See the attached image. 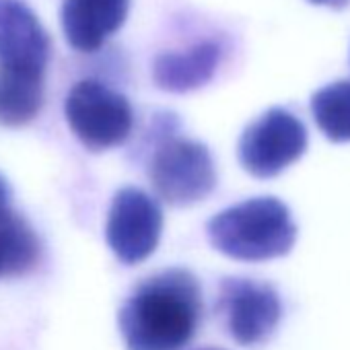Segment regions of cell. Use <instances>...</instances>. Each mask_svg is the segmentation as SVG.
Instances as JSON below:
<instances>
[{
  "mask_svg": "<svg viewBox=\"0 0 350 350\" xmlns=\"http://www.w3.org/2000/svg\"><path fill=\"white\" fill-rule=\"evenodd\" d=\"M200 319V284L184 268H169L142 280L118 315L128 350H180L192 342Z\"/></svg>",
  "mask_w": 350,
  "mask_h": 350,
  "instance_id": "cell-1",
  "label": "cell"
},
{
  "mask_svg": "<svg viewBox=\"0 0 350 350\" xmlns=\"http://www.w3.org/2000/svg\"><path fill=\"white\" fill-rule=\"evenodd\" d=\"M208 239L221 254L264 262L288 254L297 239V227L288 208L278 198H252L211 219Z\"/></svg>",
  "mask_w": 350,
  "mask_h": 350,
  "instance_id": "cell-2",
  "label": "cell"
},
{
  "mask_svg": "<svg viewBox=\"0 0 350 350\" xmlns=\"http://www.w3.org/2000/svg\"><path fill=\"white\" fill-rule=\"evenodd\" d=\"M148 178L157 196L173 206L196 204L217 188V169L211 150L196 140L173 134L157 140Z\"/></svg>",
  "mask_w": 350,
  "mask_h": 350,
  "instance_id": "cell-3",
  "label": "cell"
},
{
  "mask_svg": "<svg viewBox=\"0 0 350 350\" xmlns=\"http://www.w3.org/2000/svg\"><path fill=\"white\" fill-rule=\"evenodd\" d=\"M64 113L75 136L93 152L126 142L134 126L130 101L101 81H79L64 103Z\"/></svg>",
  "mask_w": 350,
  "mask_h": 350,
  "instance_id": "cell-4",
  "label": "cell"
},
{
  "mask_svg": "<svg viewBox=\"0 0 350 350\" xmlns=\"http://www.w3.org/2000/svg\"><path fill=\"white\" fill-rule=\"evenodd\" d=\"M307 148L303 122L286 109L274 107L252 122L239 140V161L254 178H274Z\"/></svg>",
  "mask_w": 350,
  "mask_h": 350,
  "instance_id": "cell-5",
  "label": "cell"
},
{
  "mask_svg": "<svg viewBox=\"0 0 350 350\" xmlns=\"http://www.w3.org/2000/svg\"><path fill=\"white\" fill-rule=\"evenodd\" d=\"M215 309L223 327L241 346H256L270 338L282 317L276 288L254 278H225Z\"/></svg>",
  "mask_w": 350,
  "mask_h": 350,
  "instance_id": "cell-6",
  "label": "cell"
},
{
  "mask_svg": "<svg viewBox=\"0 0 350 350\" xmlns=\"http://www.w3.org/2000/svg\"><path fill=\"white\" fill-rule=\"evenodd\" d=\"M163 213L154 198L138 188L120 190L109 206L105 237L122 264L144 262L159 245Z\"/></svg>",
  "mask_w": 350,
  "mask_h": 350,
  "instance_id": "cell-7",
  "label": "cell"
},
{
  "mask_svg": "<svg viewBox=\"0 0 350 350\" xmlns=\"http://www.w3.org/2000/svg\"><path fill=\"white\" fill-rule=\"evenodd\" d=\"M52 44L33 11L21 0H0V64L46 70Z\"/></svg>",
  "mask_w": 350,
  "mask_h": 350,
  "instance_id": "cell-8",
  "label": "cell"
},
{
  "mask_svg": "<svg viewBox=\"0 0 350 350\" xmlns=\"http://www.w3.org/2000/svg\"><path fill=\"white\" fill-rule=\"evenodd\" d=\"M130 0H64L62 31L83 54L97 52L126 21Z\"/></svg>",
  "mask_w": 350,
  "mask_h": 350,
  "instance_id": "cell-9",
  "label": "cell"
},
{
  "mask_svg": "<svg viewBox=\"0 0 350 350\" xmlns=\"http://www.w3.org/2000/svg\"><path fill=\"white\" fill-rule=\"evenodd\" d=\"M221 58L223 50L215 42L196 44L186 52H167L154 58L152 79L163 91H194L215 77Z\"/></svg>",
  "mask_w": 350,
  "mask_h": 350,
  "instance_id": "cell-10",
  "label": "cell"
},
{
  "mask_svg": "<svg viewBox=\"0 0 350 350\" xmlns=\"http://www.w3.org/2000/svg\"><path fill=\"white\" fill-rule=\"evenodd\" d=\"M44 72L27 66L0 64V124H29L44 105Z\"/></svg>",
  "mask_w": 350,
  "mask_h": 350,
  "instance_id": "cell-11",
  "label": "cell"
},
{
  "mask_svg": "<svg viewBox=\"0 0 350 350\" xmlns=\"http://www.w3.org/2000/svg\"><path fill=\"white\" fill-rule=\"evenodd\" d=\"M40 260L42 241L33 227L15 211H0V280L29 274Z\"/></svg>",
  "mask_w": 350,
  "mask_h": 350,
  "instance_id": "cell-12",
  "label": "cell"
},
{
  "mask_svg": "<svg viewBox=\"0 0 350 350\" xmlns=\"http://www.w3.org/2000/svg\"><path fill=\"white\" fill-rule=\"evenodd\" d=\"M311 111L319 130L334 142L350 140V81H338L319 89L311 99Z\"/></svg>",
  "mask_w": 350,
  "mask_h": 350,
  "instance_id": "cell-13",
  "label": "cell"
},
{
  "mask_svg": "<svg viewBox=\"0 0 350 350\" xmlns=\"http://www.w3.org/2000/svg\"><path fill=\"white\" fill-rule=\"evenodd\" d=\"M9 200H11V188H9L7 180L0 175V211H5L9 206Z\"/></svg>",
  "mask_w": 350,
  "mask_h": 350,
  "instance_id": "cell-14",
  "label": "cell"
},
{
  "mask_svg": "<svg viewBox=\"0 0 350 350\" xmlns=\"http://www.w3.org/2000/svg\"><path fill=\"white\" fill-rule=\"evenodd\" d=\"M309 3H313V5H321V7H334V9H340V7H344L348 0H309Z\"/></svg>",
  "mask_w": 350,
  "mask_h": 350,
  "instance_id": "cell-15",
  "label": "cell"
},
{
  "mask_svg": "<svg viewBox=\"0 0 350 350\" xmlns=\"http://www.w3.org/2000/svg\"><path fill=\"white\" fill-rule=\"evenodd\" d=\"M208 350H213V348H208Z\"/></svg>",
  "mask_w": 350,
  "mask_h": 350,
  "instance_id": "cell-16",
  "label": "cell"
}]
</instances>
